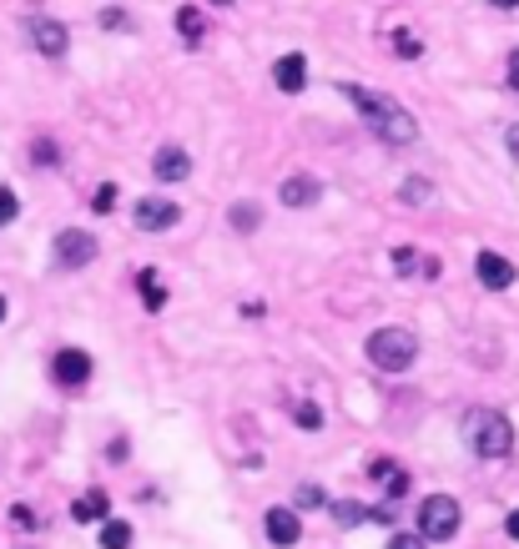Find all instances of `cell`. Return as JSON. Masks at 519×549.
<instances>
[{
	"instance_id": "4dcf8cb0",
	"label": "cell",
	"mask_w": 519,
	"mask_h": 549,
	"mask_svg": "<svg viewBox=\"0 0 519 549\" xmlns=\"http://www.w3.org/2000/svg\"><path fill=\"white\" fill-rule=\"evenodd\" d=\"M509 86L519 91V51H509Z\"/></svg>"
},
{
	"instance_id": "ba28073f",
	"label": "cell",
	"mask_w": 519,
	"mask_h": 549,
	"mask_svg": "<svg viewBox=\"0 0 519 549\" xmlns=\"http://www.w3.org/2000/svg\"><path fill=\"white\" fill-rule=\"evenodd\" d=\"M177 217H182V207L177 202H167V197H141L137 202V227L141 232H167V227H177Z\"/></svg>"
},
{
	"instance_id": "83f0119b",
	"label": "cell",
	"mask_w": 519,
	"mask_h": 549,
	"mask_svg": "<svg viewBox=\"0 0 519 549\" xmlns=\"http://www.w3.org/2000/svg\"><path fill=\"white\" fill-rule=\"evenodd\" d=\"M101 25H111V31H127V11H101Z\"/></svg>"
},
{
	"instance_id": "52a82bcc",
	"label": "cell",
	"mask_w": 519,
	"mask_h": 549,
	"mask_svg": "<svg viewBox=\"0 0 519 549\" xmlns=\"http://www.w3.org/2000/svg\"><path fill=\"white\" fill-rule=\"evenodd\" d=\"M51 373H56L61 388H81L91 378V358L81 353V348H61V353L51 358Z\"/></svg>"
},
{
	"instance_id": "7c38bea8",
	"label": "cell",
	"mask_w": 519,
	"mask_h": 549,
	"mask_svg": "<svg viewBox=\"0 0 519 549\" xmlns=\"http://www.w3.org/2000/svg\"><path fill=\"white\" fill-rule=\"evenodd\" d=\"M479 282H484L489 292H504L509 282H514V262L499 258V252H479Z\"/></svg>"
},
{
	"instance_id": "277c9868",
	"label": "cell",
	"mask_w": 519,
	"mask_h": 549,
	"mask_svg": "<svg viewBox=\"0 0 519 549\" xmlns=\"http://www.w3.org/2000/svg\"><path fill=\"white\" fill-rule=\"evenodd\" d=\"M459 499H449V494H429L419 504V534L423 539H454L459 534Z\"/></svg>"
},
{
	"instance_id": "6da1fadb",
	"label": "cell",
	"mask_w": 519,
	"mask_h": 549,
	"mask_svg": "<svg viewBox=\"0 0 519 549\" xmlns=\"http://www.w3.org/2000/svg\"><path fill=\"white\" fill-rule=\"evenodd\" d=\"M343 97L353 101V107L363 111V121H368V127L379 131L383 141H393V147H409V141L419 137V121H413V117H409V111H403L393 97H379V91L358 86V81H348V86H343Z\"/></svg>"
},
{
	"instance_id": "ac0fdd59",
	"label": "cell",
	"mask_w": 519,
	"mask_h": 549,
	"mask_svg": "<svg viewBox=\"0 0 519 549\" xmlns=\"http://www.w3.org/2000/svg\"><path fill=\"white\" fill-rule=\"evenodd\" d=\"M328 504V494L318 484H298V494H292V514H298V509H323Z\"/></svg>"
},
{
	"instance_id": "4fadbf2b",
	"label": "cell",
	"mask_w": 519,
	"mask_h": 549,
	"mask_svg": "<svg viewBox=\"0 0 519 549\" xmlns=\"http://www.w3.org/2000/svg\"><path fill=\"white\" fill-rule=\"evenodd\" d=\"M318 192H323V187H318L313 177H303V172L282 182V202H288V207H313V202H318Z\"/></svg>"
},
{
	"instance_id": "3957f363",
	"label": "cell",
	"mask_w": 519,
	"mask_h": 549,
	"mask_svg": "<svg viewBox=\"0 0 519 549\" xmlns=\"http://www.w3.org/2000/svg\"><path fill=\"white\" fill-rule=\"evenodd\" d=\"M413 358H419V338L409 328H379L368 338V363L383 368V373H403Z\"/></svg>"
},
{
	"instance_id": "1f68e13d",
	"label": "cell",
	"mask_w": 519,
	"mask_h": 549,
	"mask_svg": "<svg viewBox=\"0 0 519 549\" xmlns=\"http://www.w3.org/2000/svg\"><path fill=\"white\" fill-rule=\"evenodd\" d=\"M504 534H509V539H519V509H514V514L504 519Z\"/></svg>"
},
{
	"instance_id": "8fae6325",
	"label": "cell",
	"mask_w": 519,
	"mask_h": 549,
	"mask_svg": "<svg viewBox=\"0 0 519 549\" xmlns=\"http://www.w3.org/2000/svg\"><path fill=\"white\" fill-rule=\"evenodd\" d=\"M152 172H157V182H187V177H192V157H187L182 147H162Z\"/></svg>"
},
{
	"instance_id": "9c48e42d",
	"label": "cell",
	"mask_w": 519,
	"mask_h": 549,
	"mask_svg": "<svg viewBox=\"0 0 519 549\" xmlns=\"http://www.w3.org/2000/svg\"><path fill=\"white\" fill-rule=\"evenodd\" d=\"M262 529H268V539H272L278 549H292L298 539H303V524H298V514H292V509H268Z\"/></svg>"
},
{
	"instance_id": "e0dca14e",
	"label": "cell",
	"mask_w": 519,
	"mask_h": 549,
	"mask_svg": "<svg viewBox=\"0 0 519 549\" xmlns=\"http://www.w3.org/2000/svg\"><path fill=\"white\" fill-rule=\"evenodd\" d=\"M101 549H127L131 544V524L127 519H101V539H97Z\"/></svg>"
},
{
	"instance_id": "d4e9b609",
	"label": "cell",
	"mask_w": 519,
	"mask_h": 549,
	"mask_svg": "<svg viewBox=\"0 0 519 549\" xmlns=\"http://www.w3.org/2000/svg\"><path fill=\"white\" fill-rule=\"evenodd\" d=\"M91 202H97V212H111V207H117V187H97V197H91Z\"/></svg>"
},
{
	"instance_id": "d6a6232c",
	"label": "cell",
	"mask_w": 519,
	"mask_h": 549,
	"mask_svg": "<svg viewBox=\"0 0 519 549\" xmlns=\"http://www.w3.org/2000/svg\"><path fill=\"white\" fill-rule=\"evenodd\" d=\"M489 5H499V11H514L519 0H489Z\"/></svg>"
},
{
	"instance_id": "44dd1931",
	"label": "cell",
	"mask_w": 519,
	"mask_h": 549,
	"mask_svg": "<svg viewBox=\"0 0 519 549\" xmlns=\"http://www.w3.org/2000/svg\"><path fill=\"white\" fill-rule=\"evenodd\" d=\"M429 197H433V187L423 182V177H413V182L403 187V202H429Z\"/></svg>"
},
{
	"instance_id": "f1b7e54d",
	"label": "cell",
	"mask_w": 519,
	"mask_h": 549,
	"mask_svg": "<svg viewBox=\"0 0 519 549\" xmlns=\"http://www.w3.org/2000/svg\"><path fill=\"white\" fill-rule=\"evenodd\" d=\"M504 147H509V157L519 162V127H509V131H504Z\"/></svg>"
},
{
	"instance_id": "5b68a950",
	"label": "cell",
	"mask_w": 519,
	"mask_h": 549,
	"mask_svg": "<svg viewBox=\"0 0 519 549\" xmlns=\"http://www.w3.org/2000/svg\"><path fill=\"white\" fill-rule=\"evenodd\" d=\"M97 238H91V232H81V227H66V232H56V262H61V268H86L91 258H97Z\"/></svg>"
},
{
	"instance_id": "5bb4252c",
	"label": "cell",
	"mask_w": 519,
	"mask_h": 549,
	"mask_svg": "<svg viewBox=\"0 0 519 549\" xmlns=\"http://www.w3.org/2000/svg\"><path fill=\"white\" fill-rule=\"evenodd\" d=\"M71 514H76L81 524H97V519H111V499L91 489V494H81L76 504H71Z\"/></svg>"
},
{
	"instance_id": "4316f807",
	"label": "cell",
	"mask_w": 519,
	"mask_h": 549,
	"mask_svg": "<svg viewBox=\"0 0 519 549\" xmlns=\"http://www.w3.org/2000/svg\"><path fill=\"white\" fill-rule=\"evenodd\" d=\"M389 549H423V539H419V534H393Z\"/></svg>"
},
{
	"instance_id": "484cf974",
	"label": "cell",
	"mask_w": 519,
	"mask_h": 549,
	"mask_svg": "<svg viewBox=\"0 0 519 549\" xmlns=\"http://www.w3.org/2000/svg\"><path fill=\"white\" fill-rule=\"evenodd\" d=\"M393 46L403 51V61H413V56H419V41H413L409 31H399V36H393Z\"/></svg>"
},
{
	"instance_id": "d6986e66",
	"label": "cell",
	"mask_w": 519,
	"mask_h": 549,
	"mask_svg": "<svg viewBox=\"0 0 519 549\" xmlns=\"http://www.w3.org/2000/svg\"><path fill=\"white\" fill-rule=\"evenodd\" d=\"M228 217H232V227H238V232H252V227H258V217H262V212H258V207H252V202H238V207H232Z\"/></svg>"
},
{
	"instance_id": "30bf717a",
	"label": "cell",
	"mask_w": 519,
	"mask_h": 549,
	"mask_svg": "<svg viewBox=\"0 0 519 549\" xmlns=\"http://www.w3.org/2000/svg\"><path fill=\"white\" fill-rule=\"evenodd\" d=\"M272 81H278V91H288V97H298V91L308 86V56L288 51L278 66H272Z\"/></svg>"
},
{
	"instance_id": "7a4b0ae2",
	"label": "cell",
	"mask_w": 519,
	"mask_h": 549,
	"mask_svg": "<svg viewBox=\"0 0 519 549\" xmlns=\"http://www.w3.org/2000/svg\"><path fill=\"white\" fill-rule=\"evenodd\" d=\"M464 443L479 453V459H504L509 449H514V429H509V419L504 413H494V409H474V413H464Z\"/></svg>"
},
{
	"instance_id": "7402d4cb",
	"label": "cell",
	"mask_w": 519,
	"mask_h": 549,
	"mask_svg": "<svg viewBox=\"0 0 519 549\" xmlns=\"http://www.w3.org/2000/svg\"><path fill=\"white\" fill-rule=\"evenodd\" d=\"M419 268V252L413 248H393V272H413Z\"/></svg>"
},
{
	"instance_id": "ffe728a7",
	"label": "cell",
	"mask_w": 519,
	"mask_h": 549,
	"mask_svg": "<svg viewBox=\"0 0 519 549\" xmlns=\"http://www.w3.org/2000/svg\"><path fill=\"white\" fill-rule=\"evenodd\" d=\"M15 217H21V202H15L11 187H0V227H11Z\"/></svg>"
},
{
	"instance_id": "603a6c76",
	"label": "cell",
	"mask_w": 519,
	"mask_h": 549,
	"mask_svg": "<svg viewBox=\"0 0 519 549\" xmlns=\"http://www.w3.org/2000/svg\"><path fill=\"white\" fill-rule=\"evenodd\" d=\"M333 519L338 524H363V509L358 504H333Z\"/></svg>"
},
{
	"instance_id": "9a60e30c",
	"label": "cell",
	"mask_w": 519,
	"mask_h": 549,
	"mask_svg": "<svg viewBox=\"0 0 519 549\" xmlns=\"http://www.w3.org/2000/svg\"><path fill=\"white\" fill-rule=\"evenodd\" d=\"M177 36H182L187 46H202V41H207L202 11H192V5H182V11H177Z\"/></svg>"
},
{
	"instance_id": "e575fe53",
	"label": "cell",
	"mask_w": 519,
	"mask_h": 549,
	"mask_svg": "<svg viewBox=\"0 0 519 549\" xmlns=\"http://www.w3.org/2000/svg\"><path fill=\"white\" fill-rule=\"evenodd\" d=\"M212 5H232V0H212Z\"/></svg>"
},
{
	"instance_id": "f546056e",
	"label": "cell",
	"mask_w": 519,
	"mask_h": 549,
	"mask_svg": "<svg viewBox=\"0 0 519 549\" xmlns=\"http://www.w3.org/2000/svg\"><path fill=\"white\" fill-rule=\"evenodd\" d=\"M36 162H56V147H51V141H36Z\"/></svg>"
},
{
	"instance_id": "cb8c5ba5",
	"label": "cell",
	"mask_w": 519,
	"mask_h": 549,
	"mask_svg": "<svg viewBox=\"0 0 519 549\" xmlns=\"http://www.w3.org/2000/svg\"><path fill=\"white\" fill-rule=\"evenodd\" d=\"M298 429H323V413H318L313 403H303V409H298Z\"/></svg>"
},
{
	"instance_id": "836d02e7",
	"label": "cell",
	"mask_w": 519,
	"mask_h": 549,
	"mask_svg": "<svg viewBox=\"0 0 519 549\" xmlns=\"http://www.w3.org/2000/svg\"><path fill=\"white\" fill-rule=\"evenodd\" d=\"M0 323H5V298H0Z\"/></svg>"
},
{
	"instance_id": "2e32d148",
	"label": "cell",
	"mask_w": 519,
	"mask_h": 549,
	"mask_svg": "<svg viewBox=\"0 0 519 549\" xmlns=\"http://www.w3.org/2000/svg\"><path fill=\"white\" fill-rule=\"evenodd\" d=\"M137 288H141V308H147V312L167 308V288L157 282V272H137Z\"/></svg>"
},
{
	"instance_id": "8992f818",
	"label": "cell",
	"mask_w": 519,
	"mask_h": 549,
	"mask_svg": "<svg viewBox=\"0 0 519 549\" xmlns=\"http://www.w3.org/2000/svg\"><path fill=\"white\" fill-rule=\"evenodd\" d=\"M25 31H31L36 51H41L46 61H61L66 46H71V36H66V25L56 21V15H31V21H25Z\"/></svg>"
}]
</instances>
